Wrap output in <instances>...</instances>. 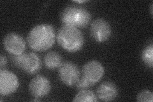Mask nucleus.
<instances>
[{
    "instance_id": "obj_1",
    "label": "nucleus",
    "mask_w": 153,
    "mask_h": 102,
    "mask_svg": "<svg viewBox=\"0 0 153 102\" xmlns=\"http://www.w3.org/2000/svg\"><path fill=\"white\" fill-rule=\"evenodd\" d=\"M56 31L53 26L50 24H37L29 32L27 42L33 50L44 52L49 49L54 44Z\"/></svg>"
},
{
    "instance_id": "obj_2",
    "label": "nucleus",
    "mask_w": 153,
    "mask_h": 102,
    "mask_svg": "<svg viewBox=\"0 0 153 102\" xmlns=\"http://www.w3.org/2000/svg\"><path fill=\"white\" fill-rule=\"evenodd\" d=\"M56 39L59 46L69 52L80 51L84 44V36L79 29L65 24L57 31Z\"/></svg>"
},
{
    "instance_id": "obj_3",
    "label": "nucleus",
    "mask_w": 153,
    "mask_h": 102,
    "mask_svg": "<svg viewBox=\"0 0 153 102\" xmlns=\"http://www.w3.org/2000/svg\"><path fill=\"white\" fill-rule=\"evenodd\" d=\"M60 19L65 25L84 28L90 22L91 16L88 10L82 7L70 5L65 7L62 10Z\"/></svg>"
},
{
    "instance_id": "obj_4",
    "label": "nucleus",
    "mask_w": 153,
    "mask_h": 102,
    "mask_svg": "<svg viewBox=\"0 0 153 102\" xmlns=\"http://www.w3.org/2000/svg\"><path fill=\"white\" fill-rule=\"evenodd\" d=\"M13 64L17 68L29 75L37 74L42 68V63L39 57L34 52L23 53L12 57Z\"/></svg>"
},
{
    "instance_id": "obj_5",
    "label": "nucleus",
    "mask_w": 153,
    "mask_h": 102,
    "mask_svg": "<svg viewBox=\"0 0 153 102\" xmlns=\"http://www.w3.org/2000/svg\"><path fill=\"white\" fill-rule=\"evenodd\" d=\"M82 77L91 87L101 80L105 74L104 67L97 60H91L82 67Z\"/></svg>"
},
{
    "instance_id": "obj_6",
    "label": "nucleus",
    "mask_w": 153,
    "mask_h": 102,
    "mask_svg": "<svg viewBox=\"0 0 153 102\" xmlns=\"http://www.w3.org/2000/svg\"><path fill=\"white\" fill-rule=\"evenodd\" d=\"M59 80L68 86H75L80 79V71L78 66L70 61L63 62L58 68Z\"/></svg>"
},
{
    "instance_id": "obj_7",
    "label": "nucleus",
    "mask_w": 153,
    "mask_h": 102,
    "mask_svg": "<svg viewBox=\"0 0 153 102\" xmlns=\"http://www.w3.org/2000/svg\"><path fill=\"white\" fill-rule=\"evenodd\" d=\"M111 25L103 18L96 19L91 24L90 34L96 42L99 43L106 42L111 37Z\"/></svg>"
},
{
    "instance_id": "obj_8",
    "label": "nucleus",
    "mask_w": 153,
    "mask_h": 102,
    "mask_svg": "<svg viewBox=\"0 0 153 102\" xmlns=\"http://www.w3.org/2000/svg\"><path fill=\"white\" fill-rule=\"evenodd\" d=\"M3 43L4 49L13 56L23 54L26 48V43L24 38L14 32L8 33L3 38Z\"/></svg>"
},
{
    "instance_id": "obj_9",
    "label": "nucleus",
    "mask_w": 153,
    "mask_h": 102,
    "mask_svg": "<svg viewBox=\"0 0 153 102\" xmlns=\"http://www.w3.org/2000/svg\"><path fill=\"white\" fill-rule=\"evenodd\" d=\"M19 82L17 77L13 73L5 69L0 70V94L8 96L17 90Z\"/></svg>"
},
{
    "instance_id": "obj_10",
    "label": "nucleus",
    "mask_w": 153,
    "mask_h": 102,
    "mask_svg": "<svg viewBox=\"0 0 153 102\" xmlns=\"http://www.w3.org/2000/svg\"><path fill=\"white\" fill-rule=\"evenodd\" d=\"M51 84L46 77L38 75L33 77L29 84L30 94L36 98H44L50 93Z\"/></svg>"
},
{
    "instance_id": "obj_11",
    "label": "nucleus",
    "mask_w": 153,
    "mask_h": 102,
    "mask_svg": "<svg viewBox=\"0 0 153 102\" xmlns=\"http://www.w3.org/2000/svg\"><path fill=\"white\" fill-rule=\"evenodd\" d=\"M98 98L103 101H111L116 98L119 94L117 86L111 81H105L97 89Z\"/></svg>"
},
{
    "instance_id": "obj_12",
    "label": "nucleus",
    "mask_w": 153,
    "mask_h": 102,
    "mask_svg": "<svg viewBox=\"0 0 153 102\" xmlns=\"http://www.w3.org/2000/svg\"><path fill=\"white\" fill-rule=\"evenodd\" d=\"M44 63L45 67L49 70L58 68L63 63V57L58 52L51 51L47 52L44 56Z\"/></svg>"
},
{
    "instance_id": "obj_13",
    "label": "nucleus",
    "mask_w": 153,
    "mask_h": 102,
    "mask_svg": "<svg viewBox=\"0 0 153 102\" xmlns=\"http://www.w3.org/2000/svg\"><path fill=\"white\" fill-rule=\"evenodd\" d=\"M74 102H96L98 101L97 96L93 91L88 89L80 90L73 100Z\"/></svg>"
},
{
    "instance_id": "obj_14",
    "label": "nucleus",
    "mask_w": 153,
    "mask_h": 102,
    "mask_svg": "<svg viewBox=\"0 0 153 102\" xmlns=\"http://www.w3.org/2000/svg\"><path fill=\"white\" fill-rule=\"evenodd\" d=\"M141 58L144 64L152 68L153 66V44L151 42L147 45L142 52Z\"/></svg>"
},
{
    "instance_id": "obj_15",
    "label": "nucleus",
    "mask_w": 153,
    "mask_h": 102,
    "mask_svg": "<svg viewBox=\"0 0 153 102\" xmlns=\"http://www.w3.org/2000/svg\"><path fill=\"white\" fill-rule=\"evenodd\" d=\"M137 101L140 102H152V93L151 91L147 89L140 91L137 96Z\"/></svg>"
},
{
    "instance_id": "obj_16",
    "label": "nucleus",
    "mask_w": 153,
    "mask_h": 102,
    "mask_svg": "<svg viewBox=\"0 0 153 102\" xmlns=\"http://www.w3.org/2000/svg\"><path fill=\"white\" fill-rule=\"evenodd\" d=\"M75 86L76 87V88L79 89V90H80V91L88 89L89 87H90L89 84L87 83V82H86L82 78L80 79L77 82V83H76Z\"/></svg>"
},
{
    "instance_id": "obj_17",
    "label": "nucleus",
    "mask_w": 153,
    "mask_h": 102,
    "mask_svg": "<svg viewBox=\"0 0 153 102\" xmlns=\"http://www.w3.org/2000/svg\"><path fill=\"white\" fill-rule=\"evenodd\" d=\"M7 63L8 61L7 57L3 55H1V56H0V68H1V69H3L4 67L7 66Z\"/></svg>"
},
{
    "instance_id": "obj_18",
    "label": "nucleus",
    "mask_w": 153,
    "mask_h": 102,
    "mask_svg": "<svg viewBox=\"0 0 153 102\" xmlns=\"http://www.w3.org/2000/svg\"><path fill=\"white\" fill-rule=\"evenodd\" d=\"M152 4H153V3L152 2L151 3V10H151V15H152Z\"/></svg>"
},
{
    "instance_id": "obj_19",
    "label": "nucleus",
    "mask_w": 153,
    "mask_h": 102,
    "mask_svg": "<svg viewBox=\"0 0 153 102\" xmlns=\"http://www.w3.org/2000/svg\"><path fill=\"white\" fill-rule=\"evenodd\" d=\"M75 2H76V3H85V2H86V1H75Z\"/></svg>"
}]
</instances>
